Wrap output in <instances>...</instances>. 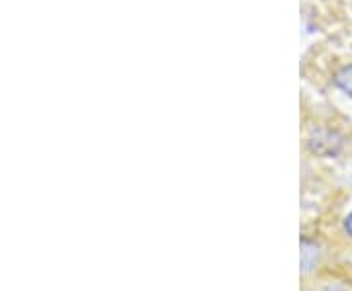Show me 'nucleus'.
<instances>
[{
	"label": "nucleus",
	"instance_id": "1",
	"mask_svg": "<svg viewBox=\"0 0 352 291\" xmlns=\"http://www.w3.org/2000/svg\"><path fill=\"white\" fill-rule=\"evenodd\" d=\"M309 147L317 154L333 156V154H337L340 151L342 141H340L339 135H335L331 131H319V133H315L314 137L309 139Z\"/></svg>",
	"mask_w": 352,
	"mask_h": 291
},
{
	"label": "nucleus",
	"instance_id": "2",
	"mask_svg": "<svg viewBox=\"0 0 352 291\" xmlns=\"http://www.w3.org/2000/svg\"><path fill=\"white\" fill-rule=\"evenodd\" d=\"M319 258V246L311 241H302V270L309 272L317 264Z\"/></svg>",
	"mask_w": 352,
	"mask_h": 291
},
{
	"label": "nucleus",
	"instance_id": "3",
	"mask_svg": "<svg viewBox=\"0 0 352 291\" xmlns=\"http://www.w3.org/2000/svg\"><path fill=\"white\" fill-rule=\"evenodd\" d=\"M335 84H337L342 92H346V94H351L352 96V65L342 67L339 73L335 75Z\"/></svg>",
	"mask_w": 352,
	"mask_h": 291
},
{
	"label": "nucleus",
	"instance_id": "4",
	"mask_svg": "<svg viewBox=\"0 0 352 291\" xmlns=\"http://www.w3.org/2000/svg\"><path fill=\"white\" fill-rule=\"evenodd\" d=\"M344 231L349 233V237L352 239V213L346 217V221H344Z\"/></svg>",
	"mask_w": 352,
	"mask_h": 291
},
{
	"label": "nucleus",
	"instance_id": "5",
	"mask_svg": "<svg viewBox=\"0 0 352 291\" xmlns=\"http://www.w3.org/2000/svg\"><path fill=\"white\" fill-rule=\"evenodd\" d=\"M327 291H339V290H327Z\"/></svg>",
	"mask_w": 352,
	"mask_h": 291
}]
</instances>
